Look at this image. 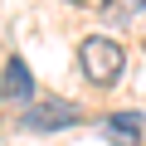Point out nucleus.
Returning <instances> with one entry per match:
<instances>
[{
    "instance_id": "obj_5",
    "label": "nucleus",
    "mask_w": 146,
    "mask_h": 146,
    "mask_svg": "<svg viewBox=\"0 0 146 146\" xmlns=\"http://www.w3.org/2000/svg\"><path fill=\"white\" fill-rule=\"evenodd\" d=\"M68 5H88V0H68Z\"/></svg>"
},
{
    "instance_id": "obj_3",
    "label": "nucleus",
    "mask_w": 146,
    "mask_h": 146,
    "mask_svg": "<svg viewBox=\"0 0 146 146\" xmlns=\"http://www.w3.org/2000/svg\"><path fill=\"white\" fill-rule=\"evenodd\" d=\"M29 63L25 58H10L5 63V78H0V98H29Z\"/></svg>"
},
{
    "instance_id": "obj_2",
    "label": "nucleus",
    "mask_w": 146,
    "mask_h": 146,
    "mask_svg": "<svg viewBox=\"0 0 146 146\" xmlns=\"http://www.w3.org/2000/svg\"><path fill=\"white\" fill-rule=\"evenodd\" d=\"M78 117H83L78 102H68V98H29L20 127H29V131H58V127H73Z\"/></svg>"
},
{
    "instance_id": "obj_1",
    "label": "nucleus",
    "mask_w": 146,
    "mask_h": 146,
    "mask_svg": "<svg viewBox=\"0 0 146 146\" xmlns=\"http://www.w3.org/2000/svg\"><path fill=\"white\" fill-rule=\"evenodd\" d=\"M78 63H83V73H88V83L107 88V83H117V78H122L127 54H122V44H117V39L93 34V39H83V44H78Z\"/></svg>"
},
{
    "instance_id": "obj_4",
    "label": "nucleus",
    "mask_w": 146,
    "mask_h": 146,
    "mask_svg": "<svg viewBox=\"0 0 146 146\" xmlns=\"http://www.w3.org/2000/svg\"><path fill=\"white\" fill-rule=\"evenodd\" d=\"M107 131H112L117 141H136V136H141V117H136V112H112V117H107Z\"/></svg>"
}]
</instances>
